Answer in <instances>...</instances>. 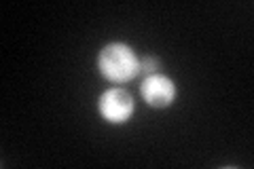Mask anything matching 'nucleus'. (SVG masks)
<instances>
[{
    "instance_id": "obj_1",
    "label": "nucleus",
    "mask_w": 254,
    "mask_h": 169,
    "mask_svg": "<svg viewBox=\"0 0 254 169\" xmlns=\"http://www.w3.org/2000/svg\"><path fill=\"white\" fill-rule=\"evenodd\" d=\"M98 70L108 83L125 85L140 74V59L125 43H110L98 55Z\"/></svg>"
},
{
    "instance_id": "obj_2",
    "label": "nucleus",
    "mask_w": 254,
    "mask_h": 169,
    "mask_svg": "<svg viewBox=\"0 0 254 169\" xmlns=\"http://www.w3.org/2000/svg\"><path fill=\"white\" fill-rule=\"evenodd\" d=\"M133 98L129 91L121 87H110L98 100V112L100 116L110 125H123L133 116Z\"/></svg>"
},
{
    "instance_id": "obj_3",
    "label": "nucleus",
    "mask_w": 254,
    "mask_h": 169,
    "mask_svg": "<svg viewBox=\"0 0 254 169\" xmlns=\"http://www.w3.org/2000/svg\"><path fill=\"white\" fill-rule=\"evenodd\" d=\"M176 85L174 80L165 74H150L144 78V83L140 85V95L150 108H170L174 100H176Z\"/></svg>"
},
{
    "instance_id": "obj_4",
    "label": "nucleus",
    "mask_w": 254,
    "mask_h": 169,
    "mask_svg": "<svg viewBox=\"0 0 254 169\" xmlns=\"http://www.w3.org/2000/svg\"><path fill=\"white\" fill-rule=\"evenodd\" d=\"M159 68H161V61H159L157 57H153V55H148V57H144V59H140V70L144 72L146 76L157 74Z\"/></svg>"
}]
</instances>
